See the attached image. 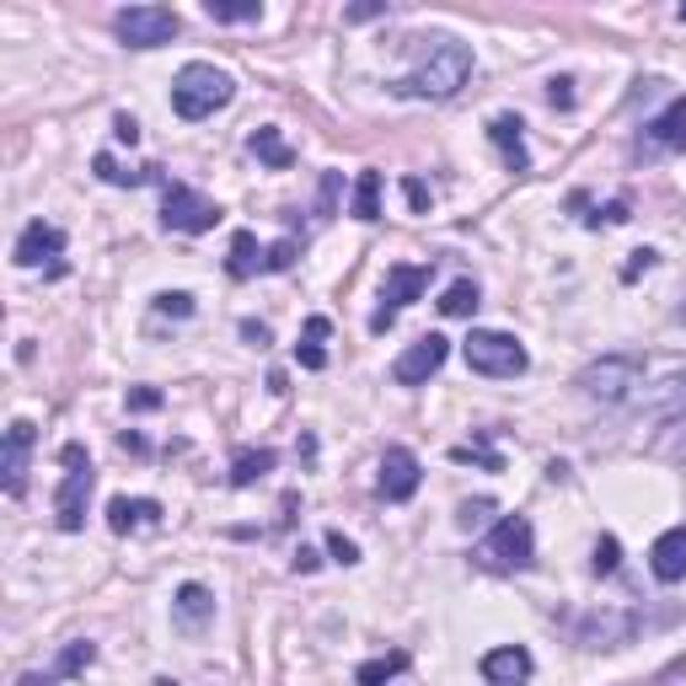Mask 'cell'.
<instances>
[{
  "mask_svg": "<svg viewBox=\"0 0 686 686\" xmlns=\"http://www.w3.org/2000/svg\"><path fill=\"white\" fill-rule=\"evenodd\" d=\"M467 76H473V49L456 43V38H440L408 76L391 81V91L397 97H414V102H446V97H456V91L467 87Z\"/></svg>",
  "mask_w": 686,
  "mask_h": 686,
  "instance_id": "obj_1",
  "label": "cell"
},
{
  "mask_svg": "<svg viewBox=\"0 0 686 686\" xmlns=\"http://www.w3.org/2000/svg\"><path fill=\"white\" fill-rule=\"evenodd\" d=\"M231 97H237V81H231L220 64L193 60V64H182L178 81H172V113L188 123H199V119H215Z\"/></svg>",
  "mask_w": 686,
  "mask_h": 686,
  "instance_id": "obj_2",
  "label": "cell"
},
{
  "mask_svg": "<svg viewBox=\"0 0 686 686\" xmlns=\"http://www.w3.org/2000/svg\"><path fill=\"white\" fill-rule=\"evenodd\" d=\"M638 387H644V359L638 355H600L579 370V391L600 408H623Z\"/></svg>",
  "mask_w": 686,
  "mask_h": 686,
  "instance_id": "obj_3",
  "label": "cell"
},
{
  "mask_svg": "<svg viewBox=\"0 0 686 686\" xmlns=\"http://www.w3.org/2000/svg\"><path fill=\"white\" fill-rule=\"evenodd\" d=\"M531 558H537V531H531L526 515H505L478 541V564L494 568V574H520V568H531Z\"/></svg>",
  "mask_w": 686,
  "mask_h": 686,
  "instance_id": "obj_4",
  "label": "cell"
},
{
  "mask_svg": "<svg viewBox=\"0 0 686 686\" xmlns=\"http://www.w3.org/2000/svg\"><path fill=\"white\" fill-rule=\"evenodd\" d=\"M461 355H467V365H473L478 376H494V381H515V376H526V365H531L526 344H520L515 332H494V328L473 332V338L461 344Z\"/></svg>",
  "mask_w": 686,
  "mask_h": 686,
  "instance_id": "obj_5",
  "label": "cell"
},
{
  "mask_svg": "<svg viewBox=\"0 0 686 686\" xmlns=\"http://www.w3.org/2000/svg\"><path fill=\"white\" fill-rule=\"evenodd\" d=\"M60 461H64V478H60V494H54V520H60V531H81L97 473H91L87 446H76V440L60 450Z\"/></svg>",
  "mask_w": 686,
  "mask_h": 686,
  "instance_id": "obj_6",
  "label": "cell"
},
{
  "mask_svg": "<svg viewBox=\"0 0 686 686\" xmlns=\"http://www.w3.org/2000/svg\"><path fill=\"white\" fill-rule=\"evenodd\" d=\"M161 226L182 231V237H205V231L220 226V205L205 199L199 188H188V182H167L161 188Z\"/></svg>",
  "mask_w": 686,
  "mask_h": 686,
  "instance_id": "obj_7",
  "label": "cell"
},
{
  "mask_svg": "<svg viewBox=\"0 0 686 686\" xmlns=\"http://www.w3.org/2000/svg\"><path fill=\"white\" fill-rule=\"evenodd\" d=\"M644 617L627 612V606H600V612H585L574 617V644L579 649H627L638 638Z\"/></svg>",
  "mask_w": 686,
  "mask_h": 686,
  "instance_id": "obj_8",
  "label": "cell"
},
{
  "mask_svg": "<svg viewBox=\"0 0 686 686\" xmlns=\"http://www.w3.org/2000/svg\"><path fill=\"white\" fill-rule=\"evenodd\" d=\"M113 32H119L129 49H161L182 32V17L172 6H123L113 17Z\"/></svg>",
  "mask_w": 686,
  "mask_h": 686,
  "instance_id": "obj_9",
  "label": "cell"
},
{
  "mask_svg": "<svg viewBox=\"0 0 686 686\" xmlns=\"http://www.w3.org/2000/svg\"><path fill=\"white\" fill-rule=\"evenodd\" d=\"M429 274H435V264H391L387 285H381V306H376V317H370V332H387L391 322H397V311L429 290Z\"/></svg>",
  "mask_w": 686,
  "mask_h": 686,
  "instance_id": "obj_10",
  "label": "cell"
},
{
  "mask_svg": "<svg viewBox=\"0 0 686 686\" xmlns=\"http://www.w3.org/2000/svg\"><path fill=\"white\" fill-rule=\"evenodd\" d=\"M11 258H17V269H49L60 274V258H64V231L54 220H32L22 226V237L11 247Z\"/></svg>",
  "mask_w": 686,
  "mask_h": 686,
  "instance_id": "obj_11",
  "label": "cell"
},
{
  "mask_svg": "<svg viewBox=\"0 0 686 686\" xmlns=\"http://www.w3.org/2000/svg\"><path fill=\"white\" fill-rule=\"evenodd\" d=\"M450 355V338H440V332H424L418 344H408L402 355H397V365H391V381L397 387H424L440 365H446Z\"/></svg>",
  "mask_w": 686,
  "mask_h": 686,
  "instance_id": "obj_12",
  "label": "cell"
},
{
  "mask_svg": "<svg viewBox=\"0 0 686 686\" xmlns=\"http://www.w3.org/2000/svg\"><path fill=\"white\" fill-rule=\"evenodd\" d=\"M418 483H424V467H418L414 450L387 446V456H381V478H376L381 499H387V505H408V499L418 494Z\"/></svg>",
  "mask_w": 686,
  "mask_h": 686,
  "instance_id": "obj_13",
  "label": "cell"
},
{
  "mask_svg": "<svg viewBox=\"0 0 686 686\" xmlns=\"http://www.w3.org/2000/svg\"><path fill=\"white\" fill-rule=\"evenodd\" d=\"M32 440H38V429H32L28 418H11V424H6V456H0V483H6V494H11V499H22V494H28V456H32Z\"/></svg>",
  "mask_w": 686,
  "mask_h": 686,
  "instance_id": "obj_14",
  "label": "cell"
},
{
  "mask_svg": "<svg viewBox=\"0 0 686 686\" xmlns=\"http://www.w3.org/2000/svg\"><path fill=\"white\" fill-rule=\"evenodd\" d=\"M638 150L644 156H676V150H686V97H676L665 113H655V119L644 123Z\"/></svg>",
  "mask_w": 686,
  "mask_h": 686,
  "instance_id": "obj_15",
  "label": "cell"
},
{
  "mask_svg": "<svg viewBox=\"0 0 686 686\" xmlns=\"http://www.w3.org/2000/svg\"><path fill=\"white\" fill-rule=\"evenodd\" d=\"M537 670V659L526 644H505V649H488L483 655V682L488 686H526Z\"/></svg>",
  "mask_w": 686,
  "mask_h": 686,
  "instance_id": "obj_16",
  "label": "cell"
},
{
  "mask_svg": "<svg viewBox=\"0 0 686 686\" xmlns=\"http://www.w3.org/2000/svg\"><path fill=\"white\" fill-rule=\"evenodd\" d=\"M649 568H655L659 585H682L686 579V526H670V531L649 547Z\"/></svg>",
  "mask_w": 686,
  "mask_h": 686,
  "instance_id": "obj_17",
  "label": "cell"
},
{
  "mask_svg": "<svg viewBox=\"0 0 686 686\" xmlns=\"http://www.w3.org/2000/svg\"><path fill=\"white\" fill-rule=\"evenodd\" d=\"M520 129H526V123L509 119V113H499V119L488 123V140L499 146L509 172H531V150H526V135H520Z\"/></svg>",
  "mask_w": 686,
  "mask_h": 686,
  "instance_id": "obj_18",
  "label": "cell"
},
{
  "mask_svg": "<svg viewBox=\"0 0 686 686\" xmlns=\"http://www.w3.org/2000/svg\"><path fill=\"white\" fill-rule=\"evenodd\" d=\"M156 520H161V505H156V499H129V494L108 499V526H113L119 537L146 531V526H156Z\"/></svg>",
  "mask_w": 686,
  "mask_h": 686,
  "instance_id": "obj_19",
  "label": "cell"
},
{
  "mask_svg": "<svg viewBox=\"0 0 686 686\" xmlns=\"http://www.w3.org/2000/svg\"><path fill=\"white\" fill-rule=\"evenodd\" d=\"M328 332H332L328 317H311V322L300 328V344H296L300 370H322V365H328Z\"/></svg>",
  "mask_w": 686,
  "mask_h": 686,
  "instance_id": "obj_20",
  "label": "cell"
},
{
  "mask_svg": "<svg viewBox=\"0 0 686 686\" xmlns=\"http://www.w3.org/2000/svg\"><path fill=\"white\" fill-rule=\"evenodd\" d=\"M274 467H279V456H274L269 446L264 450H252V446L237 450V461H231V488H252L258 478H269Z\"/></svg>",
  "mask_w": 686,
  "mask_h": 686,
  "instance_id": "obj_21",
  "label": "cell"
},
{
  "mask_svg": "<svg viewBox=\"0 0 686 686\" xmlns=\"http://www.w3.org/2000/svg\"><path fill=\"white\" fill-rule=\"evenodd\" d=\"M247 146H252V156H258L264 167H274V172H285V167L296 161V150L279 140V129H252V140H247Z\"/></svg>",
  "mask_w": 686,
  "mask_h": 686,
  "instance_id": "obj_22",
  "label": "cell"
},
{
  "mask_svg": "<svg viewBox=\"0 0 686 686\" xmlns=\"http://www.w3.org/2000/svg\"><path fill=\"white\" fill-rule=\"evenodd\" d=\"M258 269H264V258H258V237H252V231H237V237H231L226 274H231V279H252Z\"/></svg>",
  "mask_w": 686,
  "mask_h": 686,
  "instance_id": "obj_23",
  "label": "cell"
},
{
  "mask_svg": "<svg viewBox=\"0 0 686 686\" xmlns=\"http://www.w3.org/2000/svg\"><path fill=\"white\" fill-rule=\"evenodd\" d=\"M355 220H381V172H359L355 178V205H349Z\"/></svg>",
  "mask_w": 686,
  "mask_h": 686,
  "instance_id": "obj_24",
  "label": "cell"
},
{
  "mask_svg": "<svg viewBox=\"0 0 686 686\" xmlns=\"http://www.w3.org/2000/svg\"><path fill=\"white\" fill-rule=\"evenodd\" d=\"M649 414L655 418H686V376H670L665 387L649 391Z\"/></svg>",
  "mask_w": 686,
  "mask_h": 686,
  "instance_id": "obj_25",
  "label": "cell"
},
{
  "mask_svg": "<svg viewBox=\"0 0 686 686\" xmlns=\"http://www.w3.org/2000/svg\"><path fill=\"white\" fill-rule=\"evenodd\" d=\"M91 172H97V178L102 182H113V188H140V182H150L156 178V167H140V172H123L119 161H113V156H108V150H97V156H91Z\"/></svg>",
  "mask_w": 686,
  "mask_h": 686,
  "instance_id": "obj_26",
  "label": "cell"
},
{
  "mask_svg": "<svg viewBox=\"0 0 686 686\" xmlns=\"http://www.w3.org/2000/svg\"><path fill=\"white\" fill-rule=\"evenodd\" d=\"M402 670H408V655L391 649V655H381V659H365V665L355 670V682L359 686H387L391 676H402Z\"/></svg>",
  "mask_w": 686,
  "mask_h": 686,
  "instance_id": "obj_27",
  "label": "cell"
},
{
  "mask_svg": "<svg viewBox=\"0 0 686 686\" xmlns=\"http://www.w3.org/2000/svg\"><path fill=\"white\" fill-rule=\"evenodd\" d=\"M172 606H178L182 623H205V617H215V596H209L205 585H193V579L178 585V600H172Z\"/></svg>",
  "mask_w": 686,
  "mask_h": 686,
  "instance_id": "obj_28",
  "label": "cell"
},
{
  "mask_svg": "<svg viewBox=\"0 0 686 686\" xmlns=\"http://www.w3.org/2000/svg\"><path fill=\"white\" fill-rule=\"evenodd\" d=\"M440 311H446V317H473V311H478V285H473V279H456L446 296H440Z\"/></svg>",
  "mask_w": 686,
  "mask_h": 686,
  "instance_id": "obj_29",
  "label": "cell"
},
{
  "mask_svg": "<svg viewBox=\"0 0 686 686\" xmlns=\"http://www.w3.org/2000/svg\"><path fill=\"white\" fill-rule=\"evenodd\" d=\"M205 17H209V22H258V17H264V6H258V0H241V6L205 0Z\"/></svg>",
  "mask_w": 686,
  "mask_h": 686,
  "instance_id": "obj_30",
  "label": "cell"
},
{
  "mask_svg": "<svg viewBox=\"0 0 686 686\" xmlns=\"http://www.w3.org/2000/svg\"><path fill=\"white\" fill-rule=\"evenodd\" d=\"M91 659H97V644H87V638H81V644H70V649H64V655L54 659V670H49V676H54V682H64V676L87 670Z\"/></svg>",
  "mask_w": 686,
  "mask_h": 686,
  "instance_id": "obj_31",
  "label": "cell"
},
{
  "mask_svg": "<svg viewBox=\"0 0 686 686\" xmlns=\"http://www.w3.org/2000/svg\"><path fill=\"white\" fill-rule=\"evenodd\" d=\"M617 564H623V541H617V537H600L590 568H596V574H617Z\"/></svg>",
  "mask_w": 686,
  "mask_h": 686,
  "instance_id": "obj_32",
  "label": "cell"
},
{
  "mask_svg": "<svg viewBox=\"0 0 686 686\" xmlns=\"http://www.w3.org/2000/svg\"><path fill=\"white\" fill-rule=\"evenodd\" d=\"M450 456H456V461H478V467H488V473H505V461L488 450V440H478V446H456Z\"/></svg>",
  "mask_w": 686,
  "mask_h": 686,
  "instance_id": "obj_33",
  "label": "cell"
},
{
  "mask_svg": "<svg viewBox=\"0 0 686 686\" xmlns=\"http://www.w3.org/2000/svg\"><path fill=\"white\" fill-rule=\"evenodd\" d=\"M156 311H161V317H193V296H188V290H161V296H156Z\"/></svg>",
  "mask_w": 686,
  "mask_h": 686,
  "instance_id": "obj_34",
  "label": "cell"
},
{
  "mask_svg": "<svg viewBox=\"0 0 686 686\" xmlns=\"http://www.w3.org/2000/svg\"><path fill=\"white\" fill-rule=\"evenodd\" d=\"M290 264H296V241H274L264 252V274H285Z\"/></svg>",
  "mask_w": 686,
  "mask_h": 686,
  "instance_id": "obj_35",
  "label": "cell"
},
{
  "mask_svg": "<svg viewBox=\"0 0 686 686\" xmlns=\"http://www.w3.org/2000/svg\"><path fill=\"white\" fill-rule=\"evenodd\" d=\"M328 553L332 558H338V564L349 568V564H359V547L349 537H344V531H328Z\"/></svg>",
  "mask_w": 686,
  "mask_h": 686,
  "instance_id": "obj_36",
  "label": "cell"
},
{
  "mask_svg": "<svg viewBox=\"0 0 686 686\" xmlns=\"http://www.w3.org/2000/svg\"><path fill=\"white\" fill-rule=\"evenodd\" d=\"M655 264H659L655 252H649V247H638V252H633V258H627L623 279H627V285H633V279H638V274H649V269H655Z\"/></svg>",
  "mask_w": 686,
  "mask_h": 686,
  "instance_id": "obj_37",
  "label": "cell"
},
{
  "mask_svg": "<svg viewBox=\"0 0 686 686\" xmlns=\"http://www.w3.org/2000/svg\"><path fill=\"white\" fill-rule=\"evenodd\" d=\"M623 220H627V199H612L606 209H596V215H590V226H623Z\"/></svg>",
  "mask_w": 686,
  "mask_h": 686,
  "instance_id": "obj_38",
  "label": "cell"
},
{
  "mask_svg": "<svg viewBox=\"0 0 686 686\" xmlns=\"http://www.w3.org/2000/svg\"><path fill=\"white\" fill-rule=\"evenodd\" d=\"M129 408H135V414H150V408H161V391H156V387H135V391H129Z\"/></svg>",
  "mask_w": 686,
  "mask_h": 686,
  "instance_id": "obj_39",
  "label": "cell"
},
{
  "mask_svg": "<svg viewBox=\"0 0 686 686\" xmlns=\"http://www.w3.org/2000/svg\"><path fill=\"white\" fill-rule=\"evenodd\" d=\"M483 515H494V499H467L461 505V526H478Z\"/></svg>",
  "mask_w": 686,
  "mask_h": 686,
  "instance_id": "obj_40",
  "label": "cell"
},
{
  "mask_svg": "<svg viewBox=\"0 0 686 686\" xmlns=\"http://www.w3.org/2000/svg\"><path fill=\"white\" fill-rule=\"evenodd\" d=\"M402 193H408V205H414L418 215L429 209V188H424V182H418V178H402Z\"/></svg>",
  "mask_w": 686,
  "mask_h": 686,
  "instance_id": "obj_41",
  "label": "cell"
},
{
  "mask_svg": "<svg viewBox=\"0 0 686 686\" xmlns=\"http://www.w3.org/2000/svg\"><path fill=\"white\" fill-rule=\"evenodd\" d=\"M113 140H123V146H135V140H140V123L129 119V113H119V119H113Z\"/></svg>",
  "mask_w": 686,
  "mask_h": 686,
  "instance_id": "obj_42",
  "label": "cell"
},
{
  "mask_svg": "<svg viewBox=\"0 0 686 686\" xmlns=\"http://www.w3.org/2000/svg\"><path fill=\"white\" fill-rule=\"evenodd\" d=\"M547 102H553V108H574V81H553V87H547Z\"/></svg>",
  "mask_w": 686,
  "mask_h": 686,
  "instance_id": "obj_43",
  "label": "cell"
},
{
  "mask_svg": "<svg viewBox=\"0 0 686 686\" xmlns=\"http://www.w3.org/2000/svg\"><path fill=\"white\" fill-rule=\"evenodd\" d=\"M241 338H247V344H258V349H264V344H269V328H264V322H252V317H247V322H241Z\"/></svg>",
  "mask_w": 686,
  "mask_h": 686,
  "instance_id": "obj_44",
  "label": "cell"
},
{
  "mask_svg": "<svg viewBox=\"0 0 686 686\" xmlns=\"http://www.w3.org/2000/svg\"><path fill=\"white\" fill-rule=\"evenodd\" d=\"M119 446L129 450V456H146V450H150L146 440H140V435H135V429H123V435H119Z\"/></svg>",
  "mask_w": 686,
  "mask_h": 686,
  "instance_id": "obj_45",
  "label": "cell"
},
{
  "mask_svg": "<svg viewBox=\"0 0 686 686\" xmlns=\"http://www.w3.org/2000/svg\"><path fill=\"white\" fill-rule=\"evenodd\" d=\"M349 22H370V17H387V6H355V11H344Z\"/></svg>",
  "mask_w": 686,
  "mask_h": 686,
  "instance_id": "obj_46",
  "label": "cell"
},
{
  "mask_svg": "<svg viewBox=\"0 0 686 686\" xmlns=\"http://www.w3.org/2000/svg\"><path fill=\"white\" fill-rule=\"evenodd\" d=\"M317 568V553L311 547H296V574H311Z\"/></svg>",
  "mask_w": 686,
  "mask_h": 686,
  "instance_id": "obj_47",
  "label": "cell"
},
{
  "mask_svg": "<svg viewBox=\"0 0 686 686\" xmlns=\"http://www.w3.org/2000/svg\"><path fill=\"white\" fill-rule=\"evenodd\" d=\"M676 322H686V285H682V300H676Z\"/></svg>",
  "mask_w": 686,
  "mask_h": 686,
  "instance_id": "obj_48",
  "label": "cell"
},
{
  "mask_svg": "<svg viewBox=\"0 0 686 686\" xmlns=\"http://www.w3.org/2000/svg\"><path fill=\"white\" fill-rule=\"evenodd\" d=\"M156 686H178V682H167V676H161V682H156Z\"/></svg>",
  "mask_w": 686,
  "mask_h": 686,
  "instance_id": "obj_49",
  "label": "cell"
}]
</instances>
